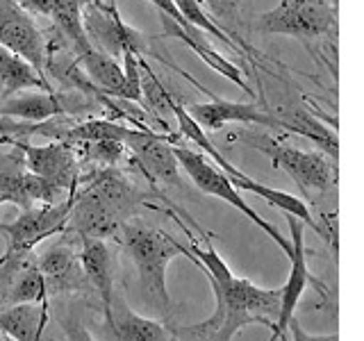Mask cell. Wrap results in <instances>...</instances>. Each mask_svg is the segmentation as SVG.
<instances>
[{"instance_id": "cell-1", "label": "cell", "mask_w": 364, "mask_h": 341, "mask_svg": "<svg viewBox=\"0 0 364 341\" xmlns=\"http://www.w3.org/2000/svg\"><path fill=\"white\" fill-rule=\"evenodd\" d=\"M187 250L189 259L203 269L214 293V312L205 321L189 325V335L203 341H232L246 325L273 328L280 312V289H262L246 278H237L214 250L210 237H205V246L193 242Z\"/></svg>"}, {"instance_id": "cell-2", "label": "cell", "mask_w": 364, "mask_h": 341, "mask_svg": "<svg viewBox=\"0 0 364 341\" xmlns=\"http://www.w3.org/2000/svg\"><path fill=\"white\" fill-rule=\"evenodd\" d=\"M119 234L123 237V244L139 273L141 291L159 312L168 314L171 296L166 289V269L171 259H176L178 255L189 257V250L171 234L144 223H123Z\"/></svg>"}, {"instance_id": "cell-3", "label": "cell", "mask_w": 364, "mask_h": 341, "mask_svg": "<svg viewBox=\"0 0 364 341\" xmlns=\"http://www.w3.org/2000/svg\"><path fill=\"white\" fill-rule=\"evenodd\" d=\"M257 28L310 45L335 34L337 7L328 0H280L278 7L257 16Z\"/></svg>"}, {"instance_id": "cell-4", "label": "cell", "mask_w": 364, "mask_h": 341, "mask_svg": "<svg viewBox=\"0 0 364 341\" xmlns=\"http://www.w3.org/2000/svg\"><path fill=\"white\" fill-rule=\"evenodd\" d=\"M173 153L178 157L180 168L191 178L196 189H200L203 193H210V196H216L219 200H225L228 205H232V207L237 212H242L250 223H255L262 232H267L282 253L289 257V253H291L289 239L282 237L276 225L264 221L253 207H250V205L242 198L239 189L232 185L230 175H225L219 166H214L200 151H191V148H185V146H173Z\"/></svg>"}, {"instance_id": "cell-5", "label": "cell", "mask_w": 364, "mask_h": 341, "mask_svg": "<svg viewBox=\"0 0 364 341\" xmlns=\"http://www.w3.org/2000/svg\"><path fill=\"white\" fill-rule=\"evenodd\" d=\"M244 141L255 151L264 153L273 166L284 170L307 196L310 193H323L335 185V162L323 153L301 151V148L271 139L269 134L244 136Z\"/></svg>"}, {"instance_id": "cell-6", "label": "cell", "mask_w": 364, "mask_h": 341, "mask_svg": "<svg viewBox=\"0 0 364 341\" xmlns=\"http://www.w3.org/2000/svg\"><path fill=\"white\" fill-rule=\"evenodd\" d=\"M287 221H289V244H291V253H289V261H291V269H289V278L287 282L280 287V312L276 323L271 328V337L269 341H289L287 339V325L294 316L296 305H299L301 296L305 293V289L314 284L318 291H323V284L314 280V276L307 269V250H305V223H301L299 219L287 214Z\"/></svg>"}, {"instance_id": "cell-7", "label": "cell", "mask_w": 364, "mask_h": 341, "mask_svg": "<svg viewBox=\"0 0 364 341\" xmlns=\"http://www.w3.org/2000/svg\"><path fill=\"white\" fill-rule=\"evenodd\" d=\"M68 196L60 187L30 173L23 162L21 151L14 146V153L0 155V198L3 202H14L21 210H30L34 205L60 202Z\"/></svg>"}, {"instance_id": "cell-8", "label": "cell", "mask_w": 364, "mask_h": 341, "mask_svg": "<svg viewBox=\"0 0 364 341\" xmlns=\"http://www.w3.org/2000/svg\"><path fill=\"white\" fill-rule=\"evenodd\" d=\"M71 202L73 196L50 205H34L30 210H23L11 223H0V232L7 239V250H34L46 237L64 232Z\"/></svg>"}, {"instance_id": "cell-9", "label": "cell", "mask_w": 364, "mask_h": 341, "mask_svg": "<svg viewBox=\"0 0 364 341\" xmlns=\"http://www.w3.org/2000/svg\"><path fill=\"white\" fill-rule=\"evenodd\" d=\"M0 45L26 60L46 77V39L30 11L23 9L16 0H0Z\"/></svg>"}, {"instance_id": "cell-10", "label": "cell", "mask_w": 364, "mask_h": 341, "mask_svg": "<svg viewBox=\"0 0 364 341\" xmlns=\"http://www.w3.org/2000/svg\"><path fill=\"white\" fill-rule=\"evenodd\" d=\"M14 146L21 151L23 162H26V168L30 173L60 187L68 196H75L80 182V164L71 144L50 141L46 146H30L26 141H16Z\"/></svg>"}, {"instance_id": "cell-11", "label": "cell", "mask_w": 364, "mask_h": 341, "mask_svg": "<svg viewBox=\"0 0 364 341\" xmlns=\"http://www.w3.org/2000/svg\"><path fill=\"white\" fill-rule=\"evenodd\" d=\"M123 223H128V219L91 185L82 191H75L66 219L68 232H73L75 237L107 239L117 237Z\"/></svg>"}, {"instance_id": "cell-12", "label": "cell", "mask_w": 364, "mask_h": 341, "mask_svg": "<svg viewBox=\"0 0 364 341\" xmlns=\"http://www.w3.org/2000/svg\"><path fill=\"white\" fill-rule=\"evenodd\" d=\"M123 144L130 148V153L151 180V185L180 187V164L173 153V144L144 128H128Z\"/></svg>"}, {"instance_id": "cell-13", "label": "cell", "mask_w": 364, "mask_h": 341, "mask_svg": "<svg viewBox=\"0 0 364 341\" xmlns=\"http://www.w3.org/2000/svg\"><path fill=\"white\" fill-rule=\"evenodd\" d=\"M37 266L46 280L48 296L89 287L85 271L80 266V253H75L73 232L68 230L60 232V239L41 257H37Z\"/></svg>"}, {"instance_id": "cell-14", "label": "cell", "mask_w": 364, "mask_h": 341, "mask_svg": "<svg viewBox=\"0 0 364 341\" xmlns=\"http://www.w3.org/2000/svg\"><path fill=\"white\" fill-rule=\"evenodd\" d=\"M191 119L196 121L203 130H221L228 123H246V125H264V128H278L276 117L257 105V102H232L216 98L212 94L210 102H196L187 109Z\"/></svg>"}, {"instance_id": "cell-15", "label": "cell", "mask_w": 364, "mask_h": 341, "mask_svg": "<svg viewBox=\"0 0 364 341\" xmlns=\"http://www.w3.org/2000/svg\"><path fill=\"white\" fill-rule=\"evenodd\" d=\"M87 107L85 100L68 98L64 94H55V91H34V94L26 96H7L0 100V117L28 121V123H41L50 121L55 117L71 112H85Z\"/></svg>"}, {"instance_id": "cell-16", "label": "cell", "mask_w": 364, "mask_h": 341, "mask_svg": "<svg viewBox=\"0 0 364 341\" xmlns=\"http://www.w3.org/2000/svg\"><path fill=\"white\" fill-rule=\"evenodd\" d=\"M30 14L48 16L64 37L75 45L77 53L89 48V39L82 28V9L94 0H16Z\"/></svg>"}, {"instance_id": "cell-17", "label": "cell", "mask_w": 364, "mask_h": 341, "mask_svg": "<svg viewBox=\"0 0 364 341\" xmlns=\"http://www.w3.org/2000/svg\"><path fill=\"white\" fill-rule=\"evenodd\" d=\"M80 244V266L85 271V278L89 287L100 296L102 310L105 316L109 314V307L114 301V264H112V253L105 239H94V237H77Z\"/></svg>"}, {"instance_id": "cell-18", "label": "cell", "mask_w": 364, "mask_h": 341, "mask_svg": "<svg viewBox=\"0 0 364 341\" xmlns=\"http://www.w3.org/2000/svg\"><path fill=\"white\" fill-rule=\"evenodd\" d=\"M162 26H164V34H166V37L180 39L185 45H189V48H191L193 53H196L210 68H214L216 73H221L223 77H228L232 85H237L239 89H242L244 94L255 96V91L250 89V85L244 80L242 68H239L237 64H232L230 60H225V57L210 43V37H208V34L200 32V30H191V32L182 30L180 26H176V23L171 21V18H166V16H162Z\"/></svg>"}, {"instance_id": "cell-19", "label": "cell", "mask_w": 364, "mask_h": 341, "mask_svg": "<svg viewBox=\"0 0 364 341\" xmlns=\"http://www.w3.org/2000/svg\"><path fill=\"white\" fill-rule=\"evenodd\" d=\"M278 121V128L289 130L310 139L312 144H316L323 151V155H328L333 162L339 159V139L337 132L333 128H328L326 123L318 121L310 109L303 107H278V109H269Z\"/></svg>"}, {"instance_id": "cell-20", "label": "cell", "mask_w": 364, "mask_h": 341, "mask_svg": "<svg viewBox=\"0 0 364 341\" xmlns=\"http://www.w3.org/2000/svg\"><path fill=\"white\" fill-rule=\"evenodd\" d=\"M48 323V303H21L0 310V335L16 341H41Z\"/></svg>"}, {"instance_id": "cell-21", "label": "cell", "mask_w": 364, "mask_h": 341, "mask_svg": "<svg viewBox=\"0 0 364 341\" xmlns=\"http://www.w3.org/2000/svg\"><path fill=\"white\" fill-rule=\"evenodd\" d=\"M77 66L85 68V75L91 85H94L100 94L125 98V77L123 68L117 62V57H109L98 48H89L77 53Z\"/></svg>"}, {"instance_id": "cell-22", "label": "cell", "mask_w": 364, "mask_h": 341, "mask_svg": "<svg viewBox=\"0 0 364 341\" xmlns=\"http://www.w3.org/2000/svg\"><path fill=\"white\" fill-rule=\"evenodd\" d=\"M105 318L119 341H171L162 323L134 314L125 303L112 301L109 314Z\"/></svg>"}, {"instance_id": "cell-23", "label": "cell", "mask_w": 364, "mask_h": 341, "mask_svg": "<svg viewBox=\"0 0 364 341\" xmlns=\"http://www.w3.org/2000/svg\"><path fill=\"white\" fill-rule=\"evenodd\" d=\"M0 89L3 96H14L26 89H39V91H53L50 82L37 68L30 66L26 60L11 55L5 45H0Z\"/></svg>"}, {"instance_id": "cell-24", "label": "cell", "mask_w": 364, "mask_h": 341, "mask_svg": "<svg viewBox=\"0 0 364 341\" xmlns=\"http://www.w3.org/2000/svg\"><path fill=\"white\" fill-rule=\"evenodd\" d=\"M21 303H48V289H46V280L41 276L37 261L16 278L14 287L5 296L3 310L11 305H21Z\"/></svg>"}, {"instance_id": "cell-25", "label": "cell", "mask_w": 364, "mask_h": 341, "mask_svg": "<svg viewBox=\"0 0 364 341\" xmlns=\"http://www.w3.org/2000/svg\"><path fill=\"white\" fill-rule=\"evenodd\" d=\"M205 5L210 7L212 16L216 18L214 23L221 21V30L228 32V37H230L239 45V48H242L244 53H248V57L257 55L248 45V41L237 34L239 26H242V0H205Z\"/></svg>"}, {"instance_id": "cell-26", "label": "cell", "mask_w": 364, "mask_h": 341, "mask_svg": "<svg viewBox=\"0 0 364 341\" xmlns=\"http://www.w3.org/2000/svg\"><path fill=\"white\" fill-rule=\"evenodd\" d=\"M173 3H176V7H178L180 14L185 16V18H187V23H191L193 28H198L200 32H205V34H208V37H212V39L223 41L230 50L244 53V50L239 48V45H237L230 37H228V32H223V30H221L219 23H214V18H210L208 14H205L198 0H173Z\"/></svg>"}, {"instance_id": "cell-27", "label": "cell", "mask_w": 364, "mask_h": 341, "mask_svg": "<svg viewBox=\"0 0 364 341\" xmlns=\"http://www.w3.org/2000/svg\"><path fill=\"white\" fill-rule=\"evenodd\" d=\"M34 261H37L34 250H7L5 248V255L0 257V310H3L5 296L14 287L16 278L28 266H32Z\"/></svg>"}, {"instance_id": "cell-28", "label": "cell", "mask_w": 364, "mask_h": 341, "mask_svg": "<svg viewBox=\"0 0 364 341\" xmlns=\"http://www.w3.org/2000/svg\"><path fill=\"white\" fill-rule=\"evenodd\" d=\"M125 155V144L117 139H98L85 144V157L102 168L117 166Z\"/></svg>"}, {"instance_id": "cell-29", "label": "cell", "mask_w": 364, "mask_h": 341, "mask_svg": "<svg viewBox=\"0 0 364 341\" xmlns=\"http://www.w3.org/2000/svg\"><path fill=\"white\" fill-rule=\"evenodd\" d=\"M123 77H125V98L123 100H132L139 102L141 107H146L144 100V89H141V64H139V55H134L132 50H123Z\"/></svg>"}, {"instance_id": "cell-30", "label": "cell", "mask_w": 364, "mask_h": 341, "mask_svg": "<svg viewBox=\"0 0 364 341\" xmlns=\"http://www.w3.org/2000/svg\"><path fill=\"white\" fill-rule=\"evenodd\" d=\"M287 330H291V341H339L337 332H330V335H310V332H305V330L301 328V323L296 321L294 316H291Z\"/></svg>"}, {"instance_id": "cell-31", "label": "cell", "mask_w": 364, "mask_h": 341, "mask_svg": "<svg viewBox=\"0 0 364 341\" xmlns=\"http://www.w3.org/2000/svg\"><path fill=\"white\" fill-rule=\"evenodd\" d=\"M64 332H66L68 341H96L94 335H91L89 330L77 321V318H71V321L64 323Z\"/></svg>"}, {"instance_id": "cell-32", "label": "cell", "mask_w": 364, "mask_h": 341, "mask_svg": "<svg viewBox=\"0 0 364 341\" xmlns=\"http://www.w3.org/2000/svg\"><path fill=\"white\" fill-rule=\"evenodd\" d=\"M0 341H5V339H3V335H0Z\"/></svg>"}, {"instance_id": "cell-33", "label": "cell", "mask_w": 364, "mask_h": 341, "mask_svg": "<svg viewBox=\"0 0 364 341\" xmlns=\"http://www.w3.org/2000/svg\"><path fill=\"white\" fill-rule=\"evenodd\" d=\"M0 205H3V198H0Z\"/></svg>"}]
</instances>
